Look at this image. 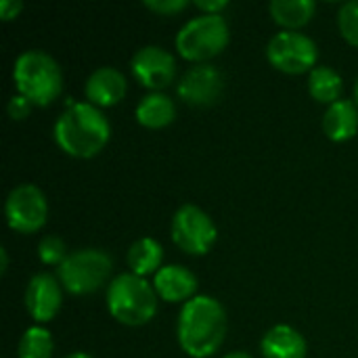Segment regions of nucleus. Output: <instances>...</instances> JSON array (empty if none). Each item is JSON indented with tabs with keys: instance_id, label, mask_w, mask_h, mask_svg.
Masks as SVG:
<instances>
[{
	"instance_id": "obj_1",
	"label": "nucleus",
	"mask_w": 358,
	"mask_h": 358,
	"mask_svg": "<svg viewBox=\"0 0 358 358\" xmlns=\"http://www.w3.org/2000/svg\"><path fill=\"white\" fill-rule=\"evenodd\" d=\"M227 310L212 296H195L178 315V346L191 358H210L218 352L227 336Z\"/></svg>"
},
{
	"instance_id": "obj_2",
	"label": "nucleus",
	"mask_w": 358,
	"mask_h": 358,
	"mask_svg": "<svg viewBox=\"0 0 358 358\" xmlns=\"http://www.w3.org/2000/svg\"><path fill=\"white\" fill-rule=\"evenodd\" d=\"M52 134L63 153L78 159H90L109 143L111 124L103 109L88 101H80L69 103L67 109L57 117Z\"/></svg>"
},
{
	"instance_id": "obj_3",
	"label": "nucleus",
	"mask_w": 358,
	"mask_h": 358,
	"mask_svg": "<svg viewBox=\"0 0 358 358\" xmlns=\"http://www.w3.org/2000/svg\"><path fill=\"white\" fill-rule=\"evenodd\" d=\"M13 82L21 96L34 107H46L63 92V71L44 50H23L13 65Z\"/></svg>"
},
{
	"instance_id": "obj_4",
	"label": "nucleus",
	"mask_w": 358,
	"mask_h": 358,
	"mask_svg": "<svg viewBox=\"0 0 358 358\" xmlns=\"http://www.w3.org/2000/svg\"><path fill=\"white\" fill-rule=\"evenodd\" d=\"M107 310L109 315L128 327L147 325L157 313V292L153 283L134 273H122L107 285Z\"/></svg>"
},
{
	"instance_id": "obj_5",
	"label": "nucleus",
	"mask_w": 358,
	"mask_h": 358,
	"mask_svg": "<svg viewBox=\"0 0 358 358\" xmlns=\"http://www.w3.org/2000/svg\"><path fill=\"white\" fill-rule=\"evenodd\" d=\"M231 40L229 23L222 15H197L191 17L176 34V50L182 59L193 63H206L220 55Z\"/></svg>"
},
{
	"instance_id": "obj_6",
	"label": "nucleus",
	"mask_w": 358,
	"mask_h": 358,
	"mask_svg": "<svg viewBox=\"0 0 358 358\" xmlns=\"http://www.w3.org/2000/svg\"><path fill=\"white\" fill-rule=\"evenodd\" d=\"M113 271V260L107 252L96 248L69 252L65 262L57 268V279L71 296H90L107 285Z\"/></svg>"
},
{
	"instance_id": "obj_7",
	"label": "nucleus",
	"mask_w": 358,
	"mask_h": 358,
	"mask_svg": "<svg viewBox=\"0 0 358 358\" xmlns=\"http://www.w3.org/2000/svg\"><path fill=\"white\" fill-rule=\"evenodd\" d=\"M266 59L277 71L289 76H298L306 71L310 73L319 61V46L310 36L302 31L283 29L268 40Z\"/></svg>"
},
{
	"instance_id": "obj_8",
	"label": "nucleus",
	"mask_w": 358,
	"mask_h": 358,
	"mask_svg": "<svg viewBox=\"0 0 358 358\" xmlns=\"http://www.w3.org/2000/svg\"><path fill=\"white\" fill-rule=\"evenodd\" d=\"M170 233L172 241L191 256L208 254L218 239V229L214 220L195 203H185L174 212Z\"/></svg>"
},
{
	"instance_id": "obj_9",
	"label": "nucleus",
	"mask_w": 358,
	"mask_h": 358,
	"mask_svg": "<svg viewBox=\"0 0 358 358\" xmlns=\"http://www.w3.org/2000/svg\"><path fill=\"white\" fill-rule=\"evenodd\" d=\"M4 216L13 231L29 235L40 231L48 218V201L40 187L23 182L10 189L4 201Z\"/></svg>"
},
{
	"instance_id": "obj_10",
	"label": "nucleus",
	"mask_w": 358,
	"mask_h": 358,
	"mask_svg": "<svg viewBox=\"0 0 358 358\" xmlns=\"http://www.w3.org/2000/svg\"><path fill=\"white\" fill-rule=\"evenodd\" d=\"M130 69L138 84H143L151 92H162L176 78V59L164 46L147 44L134 52Z\"/></svg>"
},
{
	"instance_id": "obj_11",
	"label": "nucleus",
	"mask_w": 358,
	"mask_h": 358,
	"mask_svg": "<svg viewBox=\"0 0 358 358\" xmlns=\"http://www.w3.org/2000/svg\"><path fill=\"white\" fill-rule=\"evenodd\" d=\"M224 90V76L212 63H195L189 67L176 84L178 96L193 107L214 105Z\"/></svg>"
},
{
	"instance_id": "obj_12",
	"label": "nucleus",
	"mask_w": 358,
	"mask_h": 358,
	"mask_svg": "<svg viewBox=\"0 0 358 358\" xmlns=\"http://www.w3.org/2000/svg\"><path fill=\"white\" fill-rule=\"evenodd\" d=\"M63 285L50 273H38L25 287V308L36 323L52 321L63 306Z\"/></svg>"
},
{
	"instance_id": "obj_13",
	"label": "nucleus",
	"mask_w": 358,
	"mask_h": 358,
	"mask_svg": "<svg viewBox=\"0 0 358 358\" xmlns=\"http://www.w3.org/2000/svg\"><path fill=\"white\" fill-rule=\"evenodd\" d=\"M84 92H86L88 103L103 109V107L117 105L126 96L128 82H126V76L120 69H115L111 65H105V67H96L88 76V80L84 84Z\"/></svg>"
},
{
	"instance_id": "obj_14",
	"label": "nucleus",
	"mask_w": 358,
	"mask_h": 358,
	"mask_svg": "<svg viewBox=\"0 0 358 358\" xmlns=\"http://www.w3.org/2000/svg\"><path fill=\"white\" fill-rule=\"evenodd\" d=\"M197 285V277L180 264H166L153 275V287L164 302L187 304L195 298Z\"/></svg>"
},
{
	"instance_id": "obj_15",
	"label": "nucleus",
	"mask_w": 358,
	"mask_h": 358,
	"mask_svg": "<svg viewBox=\"0 0 358 358\" xmlns=\"http://www.w3.org/2000/svg\"><path fill=\"white\" fill-rule=\"evenodd\" d=\"M264 358H306L308 344L304 336L292 325H275L260 340Z\"/></svg>"
},
{
	"instance_id": "obj_16",
	"label": "nucleus",
	"mask_w": 358,
	"mask_h": 358,
	"mask_svg": "<svg viewBox=\"0 0 358 358\" xmlns=\"http://www.w3.org/2000/svg\"><path fill=\"white\" fill-rule=\"evenodd\" d=\"M323 132L334 143H344L357 136L358 132V107L350 99H340L327 107L323 115Z\"/></svg>"
},
{
	"instance_id": "obj_17",
	"label": "nucleus",
	"mask_w": 358,
	"mask_h": 358,
	"mask_svg": "<svg viewBox=\"0 0 358 358\" xmlns=\"http://www.w3.org/2000/svg\"><path fill=\"white\" fill-rule=\"evenodd\" d=\"M134 117L141 126L159 130V128L170 126L176 120V105L164 92H149L138 101L134 109Z\"/></svg>"
},
{
	"instance_id": "obj_18",
	"label": "nucleus",
	"mask_w": 358,
	"mask_h": 358,
	"mask_svg": "<svg viewBox=\"0 0 358 358\" xmlns=\"http://www.w3.org/2000/svg\"><path fill=\"white\" fill-rule=\"evenodd\" d=\"M162 262H164V248L153 237H141L128 250L130 273L138 277L147 279V275H155L164 266Z\"/></svg>"
},
{
	"instance_id": "obj_19",
	"label": "nucleus",
	"mask_w": 358,
	"mask_h": 358,
	"mask_svg": "<svg viewBox=\"0 0 358 358\" xmlns=\"http://www.w3.org/2000/svg\"><path fill=\"white\" fill-rule=\"evenodd\" d=\"M317 4L313 0H273L268 4V13L283 29L298 31L315 17Z\"/></svg>"
},
{
	"instance_id": "obj_20",
	"label": "nucleus",
	"mask_w": 358,
	"mask_h": 358,
	"mask_svg": "<svg viewBox=\"0 0 358 358\" xmlns=\"http://www.w3.org/2000/svg\"><path fill=\"white\" fill-rule=\"evenodd\" d=\"M342 90H344V80L334 67L317 65L308 73V92L315 101L325 103L329 107L342 99Z\"/></svg>"
},
{
	"instance_id": "obj_21",
	"label": "nucleus",
	"mask_w": 358,
	"mask_h": 358,
	"mask_svg": "<svg viewBox=\"0 0 358 358\" xmlns=\"http://www.w3.org/2000/svg\"><path fill=\"white\" fill-rule=\"evenodd\" d=\"M55 350L52 336L42 325H31L25 329V334L19 340L17 357L19 358H50Z\"/></svg>"
},
{
	"instance_id": "obj_22",
	"label": "nucleus",
	"mask_w": 358,
	"mask_h": 358,
	"mask_svg": "<svg viewBox=\"0 0 358 358\" xmlns=\"http://www.w3.org/2000/svg\"><path fill=\"white\" fill-rule=\"evenodd\" d=\"M38 256L44 264L48 266H61L65 262L67 254V245L59 235H46L40 243H38Z\"/></svg>"
},
{
	"instance_id": "obj_23",
	"label": "nucleus",
	"mask_w": 358,
	"mask_h": 358,
	"mask_svg": "<svg viewBox=\"0 0 358 358\" xmlns=\"http://www.w3.org/2000/svg\"><path fill=\"white\" fill-rule=\"evenodd\" d=\"M338 27L346 42L358 48V0L344 2L338 13Z\"/></svg>"
},
{
	"instance_id": "obj_24",
	"label": "nucleus",
	"mask_w": 358,
	"mask_h": 358,
	"mask_svg": "<svg viewBox=\"0 0 358 358\" xmlns=\"http://www.w3.org/2000/svg\"><path fill=\"white\" fill-rule=\"evenodd\" d=\"M143 4H145V8H149L151 13H157V15H176L189 6L187 0H145Z\"/></svg>"
},
{
	"instance_id": "obj_25",
	"label": "nucleus",
	"mask_w": 358,
	"mask_h": 358,
	"mask_svg": "<svg viewBox=\"0 0 358 358\" xmlns=\"http://www.w3.org/2000/svg\"><path fill=\"white\" fill-rule=\"evenodd\" d=\"M31 103L25 99V96H21L19 92L17 94H13L10 99H8V105H6V109H8V115L13 117V120H25L27 115H29V111H31Z\"/></svg>"
},
{
	"instance_id": "obj_26",
	"label": "nucleus",
	"mask_w": 358,
	"mask_h": 358,
	"mask_svg": "<svg viewBox=\"0 0 358 358\" xmlns=\"http://www.w3.org/2000/svg\"><path fill=\"white\" fill-rule=\"evenodd\" d=\"M203 15H222V10L229 6L227 0H195L193 2Z\"/></svg>"
},
{
	"instance_id": "obj_27",
	"label": "nucleus",
	"mask_w": 358,
	"mask_h": 358,
	"mask_svg": "<svg viewBox=\"0 0 358 358\" xmlns=\"http://www.w3.org/2000/svg\"><path fill=\"white\" fill-rule=\"evenodd\" d=\"M21 10H23V2L21 0H0V19L2 21L15 19Z\"/></svg>"
},
{
	"instance_id": "obj_28",
	"label": "nucleus",
	"mask_w": 358,
	"mask_h": 358,
	"mask_svg": "<svg viewBox=\"0 0 358 358\" xmlns=\"http://www.w3.org/2000/svg\"><path fill=\"white\" fill-rule=\"evenodd\" d=\"M6 268H8V252L2 248V250H0V273L4 275V273H6Z\"/></svg>"
},
{
	"instance_id": "obj_29",
	"label": "nucleus",
	"mask_w": 358,
	"mask_h": 358,
	"mask_svg": "<svg viewBox=\"0 0 358 358\" xmlns=\"http://www.w3.org/2000/svg\"><path fill=\"white\" fill-rule=\"evenodd\" d=\"M222 358H254L252 355H248L245 350H237V352H229V355H224Z\"/></svg>"
},
{
	"instance_id": "obj_30",
	"label": "nucleus",
	"mask_w": 358,
	"mask_h": 358,
	"mask_svg": "<svg viewBox=\"0 0 358 358\" xmlns=\"http://www.w3.org/2000/svg\"><path fill=\"white\" fill-rule=\"evenodd\" d=\"M65 358H94L92 355H88V352H82V350H78V352H71L69 357Z\"/></svg>"
},
{
	"instance_id": "obj_31",
	"label": "nucleus",
	"mask_w": 358,
	"mask_h": 358,
	"mask_svg": "<svg viewBox=\"0 0 358 358\" xmlns=\"http://www.w3.org/2000/svg\"><path fill=\"white\" fill-rule=\"evenodd\" d=\"M355 103H357V107H358V78H357V84H355Z\"/></svg>"
}]
</instances>
